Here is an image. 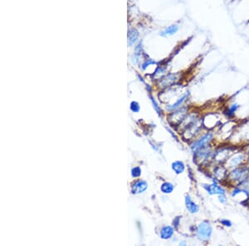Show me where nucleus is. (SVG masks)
I'll return each mask as SVG.
<instances>
[{
  "label": "nucleus",
  "instance_id": "nucleus-1",
  "mask_svg": "<svg viewBox=\"0 0 249 246\" xmlns=\"http://www.w3.org/2000/svg\"><path fill=\"white\" fill-rule=\"evenodd\" d=\"M249 179V167L243 165L238 168L231 169L227 177V181L232 186H242Z\"/></svg>",
  "mask_w": 249,
  "mask_h": 246
},
{
  "label": "nucleus",
  "instance_id": "nucleus-2",
  "mask_svg": "<svg viewBox=\"0 0 249 246\" xmlns=\"http://www.w3.org/2000/svg\"><path fill=\"white\" fill-rule=\"evenodd\" d=\"M214 138V133L211 131H208L205 133H203L201 135L198 139L194 140L190 148L192 152L194 153L197 151L203 149L204 148H207L208 146L211 145V143L213 142Z\"/></svg>",
  "mask_w": 249,
  "mask_h": 246
},
{
  "label": "nucleus",
  "instance_id": "nucleus-3",
  "mask_svg": "<svg viewBox=\"0 0 249 246\" xmlns=\"http://www.w3.org/2000/svg\"><path fill=\"white\" fill-rule=\"evenodd\" d=\"M248 162V155L245 152H237L236 153H232L229 158L226 161L224 165L228 170H231L235 168H238L243 165H246Z\"/></svg>",
  "mask_w": 249,
  "mask_h": 246
},
{
  "label": "nucleus",
  "instance_id": "nucleus-4",
  "mask_svg": "<svg viewBox=\"0 0 249 246\" xmlns=\"http://www.w3.org/2000/svg\"><path fill=\"white\" fill-rule=\"evenodd\" d=\"M196 237L198 240L206 242L210 240L213 234V227L208 221H203L196 228Z\"/></svg>",
  "mask_w": 249,
  "mask_h": 246
},
{
  "label": "nucleus",
  "instance_id": "nucleus-5",
  "mask_svg": "<svg viewBox=\"0 0 249 246\" xmlns=\"http://www.w3.org/2000/svg\"><path fill=\"white\" fill-rule=\"evenodd\" d=\"M203 124L201 120H198L193 124H190L189 126L184 128V138L186 140H192L195 138L196 136L201 132L203 129Z\"/></svg>",
  "mask_w": 249,
  "mask_h": 246
},
{
  "label": "nucleus",
  "instance_id": "nucleus-6",
  "mask_svg": "<svg viewBox=\"0 0 249 246\" xmlns=\"http://www.w3.org/2000/svg\"><path fill=\"white\" fill-rule=\"evenodd\" d=\"M233 153L229 148H220L214 151L213 162L216 164H224Z\"/></svg>",
  "mask_w": 249,
  "mask_h": 246
},
{
  "label": "nucleus",
  "instance_id": "nucleus-7",
  "mask_svg": "<svg viewBox=\"0 0 249 246\" xmlns=\"http://www.w3.org/2000/svg\"><path fill=\"white\" fill-rule=\"evenodd\" d=\"M187 115H188V107L182 106L178 109L173 111L172 113L169 115V120L171 124L178 125L184 122Z\"/></svg>",
  "mask_w": 249,
  "mask_h": 246
},
{
  "label": "nucleus",
  "instance_id": "nucleus-8",
  "mask_svg": "<svg viewBox=\"0 0 249 246\" xmlns=\"http://www.w3.org/2000/svg\"><path fill=\"white\" fill-rule=\"evenodd\" d=\"M228 174V169L223 164H216L212 171L214 182L225 181Z\"/></svg>",
  "mask_w": 249,
  "mask_h": 246
},
{
  "label": "nucleus",
  "instance_id": "nucleus-9",
  "mask_svg": "<svg viewBox=\"0 0 249 246\" xmlns=\"http://www.w3.org/2000/svg\"><path fill=\"white\" fill-rule=\"evenodd\" d=\"M203 187L205 189V191L209 195H224L226 194L225 188H223L222 186L219 185L217 182H214L212 184L208 185H203Z\"/></svg>",
  "mask_w": 249,
  "mask_h": 246
},
{
  "label": "nucleus",
  "instance_id": "nucleus-10",
  "mask_svg": "<svg viewBox=\"0 0 249 246\" xmlns=\"http://www.w3.org/2000/svg\"><path fill=\"white\" fill-rule=\"evenodd\" d=\"M148 188V183L145 181L139 179L136 181L131 187V192L133 194H140L145 192Z\"/></svg>",
  "mask_w": 249,
  "mask_h": 246
},
{
  "label": "nucleus",
  "instance_id": "nucleus-11",
  "mask_svg": "<svg viewBox=\"0 0 249 246\" xmlns=\"http://www.w3.org/2000/svg\"><path fill=\"white\" fill-rule=\"evenodd\" d=\"M177 80H178L177 74H169V75H167V76L160 79L159 85L162 88H166V87H169V86L172 85L173 84H174Z\"/></svg>",
  "mask_w": 249,
  "mask_h": 246
},
{
  "label": "nucleus",
  "instance_id": "nucleus-12",
  "mask_svg": "<svg viewBox=\"0 0 249 246\" xmlns=\"http://www.w3.org/2000/svg\"><path fill=\"white\" fill-rule=\"evenodd\" d=\"M188 97H189V92H186V93L184 94L181 97H179L178 100L174 103V104L169 105L168 107H166V109H167L169 112H173V111L178 109V108L182 107V105L184 104V103L187 100Z\"/></svg>",
  "mask_w": 249,
  "mask_h": 246
},
{
  "label": "nucleus",
  "instance_id": "nucleus-13",
  "mask_svg": "<svg viewBox=\"0 0 249 246\" xmlns=\"http://www.w3.org/2000/svg\"><path fill=\"white\" fill-rule=\"evenodd\" d=\"M185 206L191 214H196L199 210V205L193 201L191 197L189 195L185 196Z\"/></svg>",
  "mask_w": 249,
  "mask_h": 246
},
{
  "label": "nucleus",
  "instance_id": "nucleus-14",
  "mask_svg": "<svg viewBox=\"0 0 249 246\" xmlns=\"http://www.w3.org/2000/svg\"><path fill=\"white\" fill-rule=\"evenodd\" d=\"M174 233V228L170 225H165L160 230V238L163 240H169L172 237Z\"/></svg>",
  "mask_w": 249,
  "mask_h": 246
},
{
  "label": "nucleus",
  "instance_id": "nucleus-15",
  "mask_svg": "<svg viewBox=\"0 0 249 246\" xmlns=\"http://www.w3.org/2000/svg\"><path fill=\"white\" fill-rule=\"evenodd\" d=\"M172 169L176 174H181L185 170V165L182 161H175L172 163Z\"/></svg>",
  "mask_w": 249,
  "mask_h": 246
},
{
  "label": "nucleus",
  "instance_id": "nucleus-16",
  "mask_svg": "<svg viewBox=\"0 0 249 246\" xmlns=\"http://www.w3.org/2000/svg\"><path fill=\"white\" fill-rule=\"evenodd\" d=\"M178 31V25H172L169 26L166 28L165 30H164L161 32V36H170V35H174Z\"/></svg>",
  "mask_w": 249,
  "mask_h": 246
},
{
  "label": "nucleus",
  "instance_id": "nucleus-17",
  "mask_svg": "<svg viewBox=\"0 0 249 246\" xmlns=\"http://www.w3.org/2000/svg\"><path fill=\"white\" fill-rule=\"evenodd\" d=\"M174 189V186L171 182H168V181L164 182L160 186V190L164 194H170L173 192Z\"/></svg>",
  "mask_w": 249,
  "mask_h": 246
},
{
  "label": "nucleus",
  "instance_id": "nucleus-18",
  "mask_svg": "<svg viewBox=\"0 0 249 246\" xmlns=\"http://www.w3.org/2000/svg\"><path fill=\"white\" fill-rule=\"evenodd\" d=\"M138 36H139V33H138V32L136 30H131L129 32V33H128V42H129L130 46H132L135 42H136Z\"/></svg>",
  "mask_w": 249,
  "mask_h": 246
},
{
  "label": "nucleus",
  "instance_id": "nucleus-19",
  "mask_svg": "<svg viewBox=\"0 0 249 246\" xmlns=\"http://www.w3.org/2000/svg\"><path fill=\"white\" fill-rule=\"evenodd\" d=\"M239 108V105L237 104H232L229 108L227 109V115L229 117H233L235 112L237 110V109Z\"/></svg>",
  "mask_w": 249,
  "mask_h": 246
},
{
  "label": "nucleus",
  "instance_id": "nucleus-20",
  "mask_svg": "<svg viewBox=\"0 0 249 246\" xmlns=\"http://www.w3.org/2000/svg\"><path fill=\"white\" fill-rule=\"evenodd\" d=\"M141 175V169L139 167H136V168H132L131 170V176L133 177H139Z\"/></svg>",
  "mask_w": 249,
  "mask_h": 246
},
{
  "label": "nucleus",
  "instance_id": "nucleus-21",
  "mask_svg": "<svg viewBox=\"0 0 249 246\" xmlns=\"http://www.w3.org/2000/svg\"><path fill=\"white\" fill-rule=\"evenodd\" d=\"M140 104H139L137 102L133 101V102L131 104V109L133 111V112H134V113H137V112H139V111H140Z\"/></svg>",
  "mask_w": 249,
  "mask_h": 246
},
{
  "label": "nucleus",
  "instance_id": "nucleus-22",
  "mask_svg": "<svg viewBox=\"0 0 249 246\" xmlns=\"http://www.w3.org/2000/svg\"><path fill=\"white\" fill-rule=\"evenodd\" d=\"M150 99H151V102H152V104H153V107H154V110L158 113L159 114H160V113H161V109H160V107L158 105V104L156 103V101L154 100V99L152 97V96H150Z\"/></svg>",
  "mask_w": 249,
  "mask_h": 246
},
{
  "label": "nucleus",
  "instance_id": "nucleus-23",
  "mask_svg": "<svg viewBox=\"0 0 249 246\" xmlns=\"http://www.w3.org/2000/svg\"><path fill=\"white\" fill-rule=\"evenodd\" d=\"M220 223H221L224 227L230 228V227L232 226V222L229 221V220H228V219H223V220H221V221H220Z\"/></svg>",
  "mask_w": 249,
  "mask_h": 246
},
{
  "label": "nucleus",
  "instance_id": "nucleus-24",
  "mask_svg": "<svg viewBox=\"0 0 249 246\" xmlns=\"http://www.w3.org/2000/svg\"><path fill=\"white\" fill-rule=\"evenodd\" d=\"M152 64H155V62H154V60H150V59L146 60H145V63L142 65V69L143 70H145L148 66H149L150 65H152Z\"/></svg>",
  "mask_w": 249,
  "mask_h": 246
},
{
  "label": "nucleus",
  "instance_id": "nucleus-25",
  "mask_svg": "<svg viewBox=\"0 0 249 246\" xmlns=\"http://www.w3.org/2000/svg\"><path fill=\"white\" fill-rule=\"evenodd\" d=\"M219 201L221 204H226L228 202V198L226 197V194L224 195H219Z\"/></svg>",
  "mask_w": 249,
  "mask_h": 246
},
{
  "label": "nucleus",
  "instance_id": "nucleus-26",
  "mask_svg": "<svg viewBox=\"0 0 249 246\" xmlns=\"http://www.w3.org/2000/svg\"><path fill=\"white\" fill-rule=\"evenodd\" d=\"M243 190H244V192H245V194L248 196V197H249V184H248V186H247V187L243 188Z\"/></svg>",
  "mask_w": 249,
  "mask_h": 246
},
{
  "label": "nucleus",
  "instance_id": "nucleus-27",
  "mask_svg": "<svg viewBox=\"0 0 249 246\" xmlns=\"http://www.w3.org/2000/svg\"><path fill=\"white\" fill-rule=\"evenodd\" d=\"M246 205H247L248 206H249V197H248V199L246 201Z\"/></svg>",
  "mask_w": 249,
  "mask_h": 246
}]
</instances>
